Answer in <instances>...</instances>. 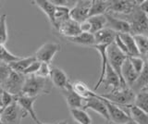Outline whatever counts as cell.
<instances>
[{"mask_svg":"<svg viewBox=\"0 0 148 124\" xmlns=\"http://www.w3.org/2000/svg\"><path fill=\"white\" fill-rule=\"evenodd\" d=\"M53 84L50 78H41L35 74L26 76L25 84L21 95L29 97H38L43 95H49L53 89Z\"/></svg>","mask_w":148,"mask_h":124,"instance_id":"6da1fadb","label":"cell"},{"mask_svg":"<svg viewBox=\"0 0 148 124\" xmlns=\"http://www.w3.org/2000/svg\"><path fill=\"white\" fill-rule=\"evenodd\" d=\"M99 95L101 97L110 101L111 103L129 108L130 106L134 105V100H135L136 94L132 88L126 87V88H120L115 91H111L108 94Z\"/></svg>","mask_w":148,"mask_h":124,"instance_id":"7a4b0ae2","label":"cell"},{"mask_svg":"<svg viewBox=\"0 0 148 124\" xmlns=\"http://www.w3.org/2000/svg\"><path fill=\"white\" fill-rule=\"evenodd\" d=\"M129 57L127 55H125L123 52H121L120 50L118 48L117 45H115V43L111 44L108 45V63L109 65L112 67L113 70L117 72V74L120 78V82H121V88H126L127 84L126 82H124L123 77H122V66L124 62L126 61V59Z\"/></svg>","mask_w":148,"mask_h":124,"instance_id":"3957f363","label":"cell"},{"mask_svg":"<svg viewBox=\"0 0 148 124\" xmlns=\"http://www.w3.org/2000/svg\"><path fill=\"white\" fill-rule=\"evenodd\" d=\"M27 115L16 100L12 105L2 110L1 122L4 124H21L22 119H24Z\"/></svg>","mask_w":148,"mask_h":124,"instance_id":"277c9868","label":"cell"},{"mask_svg":"<svg viewBox=\"0 0 148 124\" xmlns=\"http://www.w3.org/2000/svg\"><path fill=\"white\" fill-rule=\"evenodd\" d=\"M26 76L11 70L8 80L3 85V89L15 96H20L25 84Z\"/></svg>","mask_w":148,"mask_h":124,"instance_id":"5b68a950","label":"cell"},{"mask_svg":"<svg viewBox=\"0 0 148 124\" xmlns=\"http://www.w3.org/2000/svg\"><path fill=\"white\" fill-rule=\"evenodd\" d=\"M130 18L131 20L128 21L132 27L131 34L133 33V34H145V32L148 31V16L139 8V5L130 15Z\"/></svg>","mask_w":148,"mask_h":124,"instance_id":"8992f818","label":"cell"},{"mask_svg":"<svg viewBox=\"0 0 148 124\" xmlns=\"http://www.w3.org/2000/svg\"><path fill=\"white\" fill-rule=\"evenodd\" d=\"M61 50V45L58 43H45L37 49L35 52V58L38 61L50 64L55 56Z\"/></svg>","mask_w":148,"mask_h":124,"instance_id":"52a82bcc","label":"cell"},{"mask_svg":"<svg viewBox=\"0 0 148 124\" xmlns=\"http://www.w3.org/2000/svg\"><path fill=\"white\" fill-rule=\"evenodd\" d=\"M101 98L103 99L106 108H108V111L109 114L111 122H113L114 124H126L132 121V118L130 116V114L126 111H124L122 108H120L118 105L111 103L110 101L106 100L103 97Z\"/></svg>","mask_w":148,"mask_h":124,"instance_id":"ba28073f","label":"cell"},{"mask_svg":"<svg viewBox=\"0 0 148 124\" xmlns=\"http://www.w3.org/2000/svg\"><path fill=\"white\" fill-rule=\"evenodd\" d=\"M92 1H85V0H80V1H76L75 5H74L71 12H69V17L71 19L75 21L78 23L84 21L88 20L90 14Z\"/></svg>","mask_w":148,"mask_h":124,"instance_id":"9c48e42d","label":"cell"},{"mask_svg":"<svg viewBox=\"0 0 148 124\" xmlns=\"http://www.w3.org/2000/svg\"><path fill=\"white\" fill-rule=\"evenodd\" d=\"M83 109H91L92 111H95L98 115L105 119L106 121L110 122V118H109V114L108 111V108L105 104L99 95H96L95 96H92L90 98L85 99V105Z\"/></svg>","mask_w":148,"mask_h":124,"instance_id":"30bf717a","label":"cell"},{"mask_svg":"<svg viewBox=\"0 0 148 124\" xmlns=\"http://www.w3.org/2000/svg\"><path fill=\"white\" fill-rule=\"evenodd\" d=\"M106 28H109L118 34H127L132 32V27L130 22L126 20L119 19L116 18L113 15L106 13Z\"/></svg>","mask_w":148,"mask_h":124,"instance_id":"8fae6325","label":"cell"},{"mask_svg":"<svg viewBox=\"0 0 148 124\" xmlns=\"http://www.w3.org/2000/svg\"><path fill=\"white\" fill-rule=\"evenodd\" d=\"M137 6V1H126V0L110 1L108 13L113 12V14L131 15Z\"/></svg>","mask_w":148,"mask_h":124,"instance_id":"7c38bea8","label":"cell"},{"mask_svg":"<svg viewBox=\"0 0 148 124\" xmlns=\"http://www.w3.org/2000/svg\"><path fill=\"white\" fill-rule=\"evenodd\" d=\"M61 94L65 100H66V103L69 109H78V108L83 109V108H84L85 99L81 97L80 95L73 91L71 84L65 90H62Z\"/></svg>","mask_w":148,"mask_h":124,"instance_id":"4fadbf2b","label":"cell"},{"mask_svg":"<svg viewBox=\"0 0 148 124\" xmlns=\"http://www.w3.org/2000/svg\"><path fill=\"white\" fill-rule=\"evenodd\" d=\"M108 45H95L94 47V48L99 53L100 57H101V62H102L101 63L100 76L98 78V81H97V82L95 84V86L94 88V92H95L101 86V84H103L104 78H105V75H106V68H108Z\"/></svg>","mask_w":148,"mask_h":124,"instance_id":"5bb4252c","label":"cell"},{"mask_svg":"<svg viewBox=\"0 0 148 124\" xmlns=\"http://www.w3.org/2000/svg\"><path fill=\"white\" fill-rule=\"evenodd\" d=\"M50 79L52 81V84L55 87L60 89V91L65 90L71 85L69 79L62 69L58 67H52V71H51Z\"/></svg>","mask_w":148,"mask_h":124,"instance_id":"9a60e30c","label":"cell"},{"mask_svg":"<svg viewBox=\"0 0 148 124\" xmlns=\"http://www.w3.org/2000/svg\"><path fill=\"white\" fill-rule=\"evenodd\" d=\"M58 31L60 34L63 35L67 39L75 37V36L82 34L80 23H78V22L71 19H69L68 21H64L63 23L60 24Z\"/></svg>","mask_w":148,"mask_h":124,"instance_id":"2e32d148","label":"cell"},{"mask_svg":"<svg viewBox=\"0 0 148 124\" xmlns=\"http://www.w3.org/2000/svg\"><path fill=\"white\" fill-rule=\"evenodd\" d=\"M36 99L37 97H29V96H25V95H20L17 97V103L18 104V106L29 115L35 123L39 121L34 108V105Z\"/></svg>","mask_w":148,"mask_h":124,"instance_id":"e0dca14e","label":"cell"},{"mask_svg":"<svg viewBox=\"0 0 148 124\" xmlns=\"http://www.w3.org/2000/svg\"><path fill=\"white\" fill-rule=\"evenodd\" d=\"M105 89H108L109 87L112 88L111 91H115L121 88V82H120V78L119 77V75L117 74L112 67L109 65H108V68H106V75L104 78L103 84Z\"/></svg>","mask_w":148,"mask_h":124,"instance_id":"ac0fdd59","label":"cell"},{"mask_svg":"<svg viewBox=\"0 0 148 124\" xmlns=\"http://www.w3.org/2000/svg\"><path fill=\"white\" fill-rule=\"evenodd\" d=\"M95 45H110L115 42V39L117 37L118 34L115 33L109 28H104L101 31L97 32L95 34Z\"/></svg>","mask_w":148,"mask_h":124,"instance_id":"d6986e66","label":"cell"},{"mask_svg":"<svg viewBox=\"0 0 148 124\" xmlns=\"http://www.w3.org/2000/svg\"><path fill=\"white\" fill-rule=\"evenodd\" d=\"M121 73H122L123 80H124L125 82H126L127 86L130 87V88H132V85L134 84V82H136L139 74L133 69L129 58L126 59V61H125L124 64H123Z\"/></svg>","mask_w":148,"mask_h":124,"instance_id":"ffe728a7","label":"cell"},{"mask_svg":"<svg viewBox=\"0 0 148 124\" xmlns=\"http://www.w3.org/2000/svg\"><path fill=\"white\" fill-rule=\"evenodd\" d=\"M38 7L47 17L51 25L55 26V13H56V6L49 0H36L32 2Z\"/></svg>","mask_w":148,"mask_h":124,"instance_id":"44dd1931","label":"cell"},{"mask_svg":"<svg viewBox=\"0 0 148 124\" xmlns=\"http://www.w3.org/2000/svg\"><path fill=\"white\" fill-rule=\"evenodd\" d=\"M71 87H72L73 91L80 95L81 97H82L83 99L90 98L92 96H95L97 95V94H95V92L92 91L89 87H88V85L85 84V82H83L82 81L73 82L71 84Z\"/></svg>","mask_w":148,"mask_h":124,"instance_id":"7402d4cb","label":"cell"},{"mask_svg":"<svg viewBox=\"0 0 148 124\" xmlns=\"http://www.w3.org/2000/svg\"><path fill=\"white\" fill-rule=\"evenodd\" d=\"M110 6V1H104V0H92V5L90 10L89 18L92 16L105 15L108 11Z\"/></svg>","mask_w":148,"mask_h":124,"instance_id":"603a6c76","label":"cell"},{"mask_svg":"<svg viewBox=\"0 0 148 124\" xmlns=\"http://www.w3.org/2000/svg\"><path fill=\"white\" fill-rule=\"evenodd\" d=\"M119 37L122 39L124 42L125 45L128 49V53H129V57H138L141 56L140 53H139V50L136 47V43L135 40L133 38V35L131 33H127V34H119Z\"/></svg>","mask_w":148,"mask_h":124,"instance_id":"cb8c5ba5","label":"cell"},{"mask_svg":"<svg viewBox=\"0 0 148 124\" xmlns=\"http://www.w3.org/2000/svg\"><path fill=\"white\" fill-rule=\"evenodd\" d=\"M35 60H37L35 56H31V57H27V58H21L18 60L12 62L9 64V67L12 71H17L18 73H24V71L27 70L29 66L32 63H34Z\"/></svg>","mask_w":148,"mask_h":124,"instance_id":"d4e9b609","label":"cell"},{"mask_svg":"<svg viewBox=\"0 0 148 124\" xmlns=\"http://www.w3.org/2000/svg\"><path fill=\"white\" fill-rule=\"evenodd\" d=\"M129 114L136 124H148V113L137 108L135 105L129 107Z\"/></svg>","mask_w":148,"mask_h":124,"instance_id":"484cf974","label":"cell"},{"mask_svg":"<svg viewBox=\"0 0 148 124\" xmlns=\"http://www.w3.org/2000/svg\"><path fill=\"white\" fill-rule=\"evenodd\" d=\"M68 40L72 44H76L79 45H84V47H94L95 45V35L92 34L82 33L79 35L75 36V37L69 38Z\"/></svg>","mask_w":148,"mask_h":124,"instance_id":"4316f807","label":"cell"},{"mask_svg":"<svg viewBox=\"0 0 148 124\" xmlns=\"http://www.w3.org/2000/svg\"><path fill=\"white\" fill-rule=\"evenodd\" d=\"M147 86H148V63L145 62V68H143V71L139 74L136 82H134V84L132 87V89L135 92V94H137L138 92L145 90Z\"/></svg>","mask_w":148,"mask_h":124,"instance_id":"83f0119b","label":"cell"},{"mask_svg":"<svg viewBox=\"0 0 148 124\" xmlns=\"http://www.w3.org/2000/svg\"><path fill=\"white\" fill-rule=\"evenodd\" d=\"M71 118L78 124H92V118L87 113L86 110L78 108V109H69Z\"/></svg>","mask_w":148,"mask_h":124,"instance_id":"f1b7e54d","label":"cell"},{"mask_svg":"<svg viewBox=\"0 0 148 124\" xmlns=\"http://www.w3.org/2000/svg\"><path fill=\"white\" fill-rule=\"evenodd\" d=\"M88 21L92 26V34H95L97 32L106 28V15H98L88 18Z\"/></svg>","mask_w":148,"mask_h":124,"instance_id":"f546056e","label":"cell"},{"mask_svg":"<svg viewBox=\"0 0 148 124\" xmlns=\"http://www.w3.org/2000/svg\"><path fill=\"white\" fill-rule=\"evenodd\" d=\"M135 40L136 47L141 56H145L148 53V36L145 34H132Z\"/></svg>","mask_w":148,"mask_h":124,"instance_id":"4dcf8cb0","label":"cell"},{"mask_svg":"<svg viewBox=\"0 0 148 124\" xmlns=\"http://www.w3.org/2000/svg\"><path fill=\"white\" fill-rule=\"evenodd\" d=\"M134 105L145 112L148 113V93L145 90L140 91L136 94Z\"/></svg>","mask_w":148,"mask_h":124,"instance_id":"1f68e13d","label":"cell"},{"mask_svg":"<svg viewBox=\"0 0 148 124\" xmlns=\"http://www.w3.org/2000/svg\"><path fill=\"white\" fill-rule=\"evenodd\" d=\"M21 58L16 56V55H13L9 50L5 47V45L0 44V61L4 62L9 65L12 62H15Z\"/></svg>","mask_w":148,"mask_h":124,"instance_id":"d6a6232c","label":"cell"},{"mask_svg":"<svg viewBox=\"0 0 148 124\" xmlns=\"http://www.w3.org/2000/svg\"><path fill=\"white\" fill-rule=\"evenodd\" d=\"M8 38V23H7V15H1V22H0V44L5 45Z\"/></svg>","mask_w":148,"mask_h":124,"instance_id":"836d02e7","label":"cell"},{"mask_svg":"<svg viewBox=\"0 0 148 124\" xmlns=\"http://www.w3.org/2000/svg\"><path fill=\"white\" fill-rule=\"evenodd\" d=\"M129 59H130V61H131L133 69L135 70V71L138 73V74H140V73L143 71V68H145V60L143 58H141L140 56H138V57H129Z\"/></svg>","mask_w":148,"mask_h":124,"instance_id":"e575fe53","label":"cell"},{"mask_svg":"<svg viewBox=\"0 0 148 124\" xmlns=\"http://www.w3.org/2000/svg\"><path fill=\"white\" fill-rule=\"evenodd\" d=\"M10 71L11 69L9 65L0 61V86L3 87L5 82L8 80L9 74H10Z\"/></svg>","mask_w":148,"mask_h":124,"instance_id":"d590c367","label":"cell"},{"mask_svg":"<svg viewBox=\"0 0 148 124\" xmlns=\"http://www.w3.org/2000/svg\"><path fill=\"white\" fill-rule=\"evenodd\" d=\"M51 71H52V67H51L50 64L41 62L40 68L35 75L41 78H50Z\"/></svg>","mask_w":148,"mask_h":124,"instance_id":"8d00e7d4","label":"cell"},{"mask_svg":"<svg viewBox=\"0 0 148 124\" xmlns=\"http://www.w3.org/2000/svg\"><path fill=\"white\" fill-rule=\"evenodd\" d=\"M18 96H15L11 94H9L8 92L5 91L3 92V94L1 95V100H2V105H3V109L7 108L10 105H12L15 101L17 100Z\"/></svg>","mask_w":148,"mask_h":124,"instance_id":"74e56055","label":"cell"},{"mask_svg":"<svg viewBox=\"0 0 148 124\" xmlns=\"http://www.w3.org/2000/svg\"><path fill=\"white\" fill-rule=\"evenodd\" d=\"M40 65H41V62L38 61V60H35L34 63L31 64V65L29 66V68H28L27 70L24 71V73H23V74H24L25 76L36 74V72L38 71L39 68H40Z\"/></svg>","mask_w":148,"mask_h":124,"instance_id":"f35d334b","label":"cell"},{"mask_svg":"<svg viewBox=\"0 0 148 124\" xmlns=\"http://www.w3.org/2000/svg\"><path fill=\"white\" fill-rule=\"evenodd\" d=\"M80 28L82 33H86V34H92V26L89 21L86 20L80 23Z\"/></svg>","mask_w":148,"mask_h":124,"instance_id":"ab89813d","label":"cell"},{"mask_svg":"<svg viewBox=\"0 0 148 124\" xmlns=\"http://www.w3.org/2000/svg\"><path fill=\"white\" fill-rule=\"evenodd\" d=\"M139 8L148 16V0H143L139 4Z\"/></svg>","mask_w":148,"mask_h":124,"instance_id":"60d3db41","label":"cell"},{"mask_svg":"<svg viewBox=\"0 0 148 124\" xmlns=\"http://www.w3.org/2000/svg\"><path fill=\"white\" fill-rule=\"evenodd\" d=\"M56 124H68V121H66V119H64V121H59Z\"/></svg>","mask_w":148,"mask_h":124,"instance_id":"b9f144b4","label":"cell"},{"mask_svg":"<svg viewBox=\"0 0 148 124\" xmlns=\"http://www.w3.org/2000/svg\"><path fill=\"white\" fill-rule=\"evenodd\" d=\"M3 110V105H2V100H1V95H0V111Z\"/></svg>","mask_w":148,"mask_h":124,"instance_id":"7bdbcfd3","label":"cell"},{"mask_svg":"<svg viewBox=\"0 0 148 124\" xmlns=\"http://www.w3.org/2000/svg\"><path fill=\"white\" fill-rule=\"evenodd\" d=\"M68 124H78V123L75 122V121H74L73 119H72V121H68Z\"/></svg>","mask_w":148,"mask_h":124,"instance_id":"ee69618b","label":"cell"},{"mask_svg":"<svg viewBox=\"0 0 148 124\" xmlns=\"http://www.w3.org/2000/svg\"><path fill=\"white\" fill-rule=\"evenodd\" d=\"M3 92H4L3 87H2V86H0V95H1L3 94Z\"/></svg>","mask_w":148,"mask_h":124,"instance_id":"f6af8a7d","label":"cell"},{"mask_svg":"<svg viewBox=\"0 0 148 124\" xmlns=\"http://www.w3.org/2000/svg\"><path fill=\"white\" fill-rule=\"evenodd\" d=\"M145 62H147V63H148V53L145 55Z\"/></svg>","mask_w":148,"mask_h":124,"instance_id":"bcb514c9","label":"cell"},{"mask_svg":"<svg viewBox=\"0 0 148 124\" xmlns=\"http://www.w3.org/2000/svg\"><path fill=\"white\" fill-rule=\"evenodd\" d=\"M126 124H136L135 122H134L133 121H129L128 123H126Z\"/></svg>","mask_w":148,"mask_h":124,"instance_id":"7dc6e473","label":"cell"},{"mask_svg":"<svg viewBox=\"0 0 148 124\" xmlns=\"http://www.w3.org/2000/svg\"><path fill=\"white\" fill-rule=\"evenodd\" d=\"M36 124H47V123H44V122H42V121H38L36 122Z\"/></svg>","mask_w":148,"mask_h":124,"instance_id":"c3c4849f","label":"cell"},{"mask_svg":"<svg viewBox=\"0 0 148 124\" xmlns=\"http://www.w3.org/2000/svg\"><path fill=\"white\" fill-rule=\"evenodd\" d=\"M1 117H2V111H0V122H1Z\"/></svg>","mask_w":148,"mask_h":124,"instance_id":"681fc988","label":"cell"},{"mask_svg":"<svg viewBox=\"0 0 148 124\" xmlns=\"http://www.w3.org/2000/svg\"><path fill=\"white\" fill-rule=\"evenodd\" d=\"M145 91H146V92H147V93H148V86H147V87H146V88H145Z\"/></svg>","mask_w":148,"mask_h":124,"instance_id":"f907efd6","label":"cell"},{"mask_svg":"<svg viewBox=\"0 0 148 124\" xmlns=\"http://www.w3.org/2000/svg\"><path fill=\"white\" fill-rule=\"evenodd\" d=\"M0 22H1V16H0Z\"/></svg>","mask_w":148,"mask_h":124,"instance_id":"816d5d0a","label":"cell"},{"mask_svg":"<svg viewBox=\"0 0 148 124\" xmlns=\"http://www.w3.org/2000/svg\"><path fill=\"white\" fill-rule=\"evenodd\" d=\"M0 124H4V123L3 122H0Z\"/></svg>","mask_w":148,"mask_h":124,"instance_id":"f5cc1de1","label":"cell"},{"mask_svg":"<svg viewBox=\"0 0 148 124\" xmlns=\"http://www.w3.org/2000/svg\"><path fill=\"white\" fill-rule=\"evenodd\" d=\"M0 8H1V7H0Z\"/></svg>","mask_w":148,"mask_h":124,"instance_id":"db71d44e","label":"cell"}]
</instances>
